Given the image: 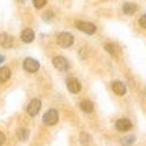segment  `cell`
Masks as SVG:
<instances>
[{
	"label": "cell",
	"instance_id": "obj_14",
	"mask_svg": "<svg viewBox=\"0 0 146 146\" xmlns=\"http://www.w3.org/2000/svg\"><path fill=\"white\" fill-rule=\"evenodd\" d=\"M9 77H11V70L6 67L0 68V83L6 82Z\"/></svg>",
	"mask_w": 146,
	"mask_h": 146
},
{
	"label": "cell",
	"instance_id": "obj_13",
	"mask_svg": "<svg viewBox=\"0 0 146 146\" xmlns=\"http://www.w3.org/2000/svg\"><path fill=\"white\" fill-rule=\"evenodd\" d=\"M104 48H105V50H106L108 53H110L113 57H117V56L119 55L118 47H117L116 44H113V43H106V44L104 46Z\"/></svg>",
	"mask_w": 146,
	"mask_h": 146
},
{
	"label": "cell",
	"instance_id": "obj_10",
	"mask_svg": "<svg viewBox=\"0 0 146 146\" xmlns=\"http://www.w3.org/2000/svg\"><path fill=\"white\" fill-rule=\"evenodd\" d=\"M34 38H35V34H34L33 29H31V28L23 29L21 33V40L25 43H31L34 40Z\"/></svg>",
	"mask_w": 146,
	"mask_h": 146
},
{
	"label": "cell",
	"instance_id": "obj_15",
	"mask_svg": "<svg viewBox=\"0 0 146 146\" xmlns=\"http://www.w3.org/2000/svg\"><path fill=\"white\" fill-rule=\"evenodd\" d=\"M81 109H82L84 112L90 113V112H92V110H94V105H92V103H91L90 101H83V102L81 103Z\"/></svg>",
	"mask_w": 146,
	"mask_h": 146
},
{
	"label": "cell",
	"instance_id": "obj_16",
	"mask_svg": "<svg viewBox=\"0 0 146 146\" xmlns=\"http://www.w3.org/2000/svg\"><path fill=\"white\" fill-rule=\"evenodd\" d=\"M17 136L20 140H27V138L29 136V132L27 129H19L17 132Z\"/></svg>",
	"mask_w": 146,
	"mask_h": 146
},
{
	"label": "cell",
	"instance_id": "obj_9",
	"mask_svg": "<svg viewBox=\"0 0 146 146\" xmlns=\"http://www.w3.org/2000/svg\"><path fill=\"white\" fill-rule=\"evenodd\" d=\"M112 90L116 95L118 96H123L125 95L126 92V87H125V84L123 82H119V81H116L112 83Z\"/></svg>",
	"mask_w": 146,
	"mask_h": 146
},
{
	"label": "cell",
	"instance_id": "obj_21",
	"mask_svg": "<svg viewBox=\"0 0 146 146\" xmlns=\"http://www.w3.org/2000/svg\"><path fill=\"white\" fill-rule=\"evenodd\" d=\"M4 61H5V57H4V56H1V55H0V64H1V63L4 62Z\"/></svg>",
	"mask_w": 146,
	"mask_h": 146
},
{
	"label": "cell",
	"instance_id": "obj_18",
	"mask_svg": "<svg viewBox=\"0 0 146 146\" xmlns=\"http://www.w3.org/2000/svg\"><path fill=\"white\" fill-rule=\"evenodd\" d=\"M139 25L143 27V28H146V14L141 15L140 19H139Z\"/></svg>",
	"mask_w": 146,
	"mask_h": 146
},
{
	"label": "cell",
	"instance_id": "obj_7",
	"mask_svg": "<svg viewBox=\"0 0 146 146\" xmlns=\"http://www.w3.org/2000/svg\"><path fill=\"white\" fill-rule=\"evenodd\" d=\"M67 88H68V90H69L70 92H72V94H78V92L81 91V89H82L81 83H80L76 78L69 80V81L67 82Z\"/></svg>",
	"mask_w": 146,
	"mask_h": 146
},
{
	"label": "cell",
	"instance_id": "obj_11",
	"mask_svg": "<svg viewBox=\"0 0 146 146\" xmlns=\"http://www.w3.org/2000/svg\"><path fill=\"white\" fill-rule=\"evenodd\" d=\"M0 46L4 48H11L13 46V39L6 33H1L0 34Z\"/></svg>",
	"mask_w": 146,
	"mask_h": 146
},
{
	"label": "cell",
	"instance_id": "obj_1",
	"mask_svg": "<svg viewBox=\"0 0 146 146\" xmlns=\"http://www.w3.org/2000/svg\"><path fill=\"white\" fill-rule=\"evenodd\" d=\"M57 43L63 48H68L74 43V36L70 33H61L57 35Z\"/></svg>",
	"mask_w": 146,
	"mask_h": 146
},
{
	"label": "cell",
	"instance_id": "obj_12",
	"mask_svg": "<svg viewBox=\"0 0 146 146\" xmlns=\"http://www.w3.org/2000/svg\"><path fill=\"white\" fill-rule=\"evenodd\" d=\"M137 9H138V6L135 5V4H130V3H127V4H125V5L123 6V12H124L125 14H127V15L135 14L136 12H137Z\"/></svg>",
	"mask_w": 146,
	"mask_h": 146
},
{
	"label": "cell",
	"instance_id": "obj_2",
	"mask_svg": "<svg viewBox=\"0 0 146 146\" xmlns=\"http://www.w3.org/2000/svg\"><path fill=\"white\" fill-rule=\"evenodd\" d=\"M58 120V113L56 110H48L44 115H43V118H42V121L48 125V126H52V125H55Z\"/></svg>",
	"mask_w": 146,
	"mask_h": 146
},
{
	"label": "cell",
	"instance_id": "obj_19",
	"mask_svg": "<svg viewBox=\"0 0 146 146\" xmlns=\"http://www.w3.org/2000/svg\"><path fill=\"white\" fill-rule=\"evenodd\" d=\"M5 141H6V137H5V135L4 133L0 131V145H4L5 144Z\"/></svg>",
	"mask_w": 146,
	"mask_h": 146
},
{
	"label": "cell",
	"instance_id": "obj_20",
	"mask_svg": "<svg viewBox=\"0 0 146 146\" xmlns=\"http://www.w3.org/2000/svg\"><path fill=\"white\" fill-rule=\"evenodd\" d=\"M133 141H135V137H126L124 139V143L125 144H132Z\"/></svg>",
	"mask_w": 146,
	"mask_h": 146
},
{
	"label": "cell",
	"instance_id": "obj_4",
	"mask_svg": "<svg viewBox=\"0 0 146 146\" xmlns=\"http://www.w3.org/2000/svg\"><path fill=\"white\" fill-rule=\"evenodd\" d=\"M23 68H25V70L28 72H36L40 68V63L36 60L28 57L23 61Z\"/></svg>",
	"mask_w": 146,
	"mask_h": 146
},
{
	"label": "cell",
	"instance_id": "obj_5",
	"mask_svg": "<svg viewBox=\"0 0 146 146\" xmlns=\"http://www.w3.org/2000/svg\"><path fill=\"white\" fill-rule=\"evenodd\" d=\"M53 64L54 67L60 70V71H64L69 68V63H68V61L63 57V56H55L53 58Z\"/></svg>",
	"mask_w": 146,
	"mask_h": 146
},
{
	"label": "cell",
	"instance_id": "obj_17",
	"mask_svg": "<svg viewBox=\"0 0 146 146\" xmlns=\"http://www.w3.org/2000/svg\"><path fill=\"white\" fill-rule=\"evenodd\" d=\"M33 4L36 8H39L41 9L46 4H47V0H33Z\"/></svg>",
	"mask_w": 146,
	"mask_h": 146
},
{
	"label": "cell",
	"instance_id": "obj_8",
	"mask_svg": "<svg viewBox=\"0 0 146 146\" xmlns=\"http://www.w3.org/2000/svg\"><path fill=\"white\" fill-rule=\"evenodd\" d=\"M116 127L121 132H126L132 129V123L129 119H119L116 121Z\"/></svg>",
	"mask_w": 146,
	"mask_h": 146
},
{
	"label": "cell",
	"instance_id": "obj_6",
	"mask_svg": "<svg viewBox=\"0 0 146 146\" xmlns=\"http://www.w3.org/2000/svg\"><path fill=\"white\" fill-rule=\"evenodd\" d=\"M40 109H41V101L38 100V98H35V100L31 101V103H29V105L27 108V112H28L29 116L34 117V116H36L39 113Z\"/></svg>",
	"mask_w": 146,
	"mask_h": 146
},
{
	"label": "cell",
	"instance_id": "obj_3",
	"mask_svg": "<svg viewBox=\"0 0 146 146\" xmlns=\"http://www.w3.org/2000/svg\"><path fill=\"white\" fill-rule=\"evenodd\" d=\"M76 27L82 31L83 33L86 34H94L96 32V26L94 25V23H90V22H86V21H77L76 22Z\"/></svg>",
	"mask_w": 146,
	"mask_h": 146
}]
</instances>
